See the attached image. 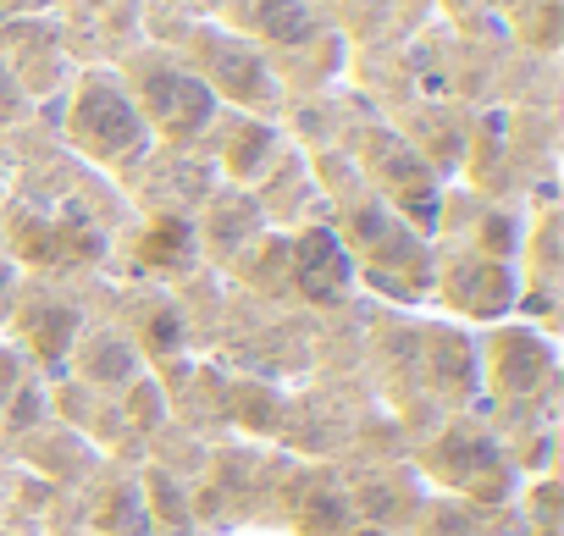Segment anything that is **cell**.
<instances>
[{
  "mask_svg": "<svg viewBox=\"0 0 564 536\" xmlns=\"http://www.w3.org/2000/svg\"><path fill=\"white\" fill-rule=\"evenodd\" d=\"M67 139L100 166H133L150 150V122L111 73H89L67 106Z\"/></svg>",
  "mask_w": 564,
  "mask_h": 536,
  "instance_id": "cell-1",
  "label": "cell"
},
{
  "mask_svg": "<svg viewBox=\"0 0 564 536\" xmlns=\"http://www.w3.org/2000/svg\"><path fill=\"white\" fill-rule=\"evenodd\" d=\"M194 62H199V84L221 100H238V106H271L276 100V84H271V67L265 56L238 40V34H221V29H199L194 34Z\"/></svg>",
  "mask_w": 564,
  "mask_h": 536,
  "instance_id": "cell-2",
  "label": "cell"
},
{
  "mask_svg": "<svg viewBox=\"0 0 564 536\" xmlns=\"http://www.w3.org/2000/svg\"><path fill=\"white\" fill-rule=\"evenodd\" d=\"M133 100H139L150 133H166L177 144L194 139V133H205L210 117H216V95L194 73H183V67H144Z\"/></svg>",
  "mask_w": 564,
  "mask_h": 536,
  "instance_id": "cell-3",
  "label": "cell"
},
{
  "mask_svg": "<svg viewBox=\"0 0 564 536\" xmlns=\"http://www.w3.org/2000/svg\"><path fill=\"white\" fill-rule=\"evenodd\" d=\"M294 288L311 305H338L349 294V249L333 227H311L294 243Z\"/></svg>",
  "mask_w": 564,
  "mask_h": 536,
  "instance_id": "cell-4",
  "label": "cell"
},
{
  "mask_svg": "<svg viewBox=\"0 0 564 536\" xmlns=\"http://www.w3.org/2000/svg\"><path fill=\"white\" fill-rule=\"evenodd\" d=\"M432 464L454 486H470L476 492V481H487V492H503V459H498V448L481 431H448L443 448L432 453Z\"/></svg>",
  "mask_w": 564,
  "mask_h": 536,
  "instance_id": "cell-5",
  "label": "cell"
},
{
  "mask_svg": "<svg viewBox=\"0 0 564 536\" xmlns=\"http://www.w3.org/2000/svg\"><path fill=\"white\" fill-rule=\"evenodd\" d=\"M443 294H448V305H459L470 316H498L514 299V272L503 260H465L459 272H448Z\"/></svg>",
  "mask_w": 564,
  "mask_h": 536,
  "instance_id": "cell-6",
  "label": "cell"
},
{
  "mask_svg": "<svg viewBox=\"0 0 564 536\" xmlns=\"http://www.w3.org/2000/svg\"><path fill=\"white\" fill-rule=\"evenodd\" d=\"M249 29L271 45H311L322 23L311 0H249Z\"/></svg>",
  "mask_w": 564,
  "mask_h": 536,
  "instance_id": "cell-7",
  "label": "cell"
},
{
  "mask_svg": "<svg viewBox=\"0 0 564 536\" xmlns=\"http://www.w3.org/2000/svg\"><path fill=\"white\" fill-rule=\"evenodd\" d=\"M78 338V310L73 305H56V299H40L23 310V343L40 349L45 365H62V354L73 349Z\"/></svg>",
  "mask_w": 564,
  "mask_h": 536,
  "instance_id": "cell-8",
  "label": "cell"
},
{
  "mask_svg": "<svg viewBox=\"0 0 564 536\" xmlns=\"http://www.w3.org/2000/svg\"><path fill=\"white\" fill-rule=\"evenodd\" d=\"M426 371L448 398H465L476 387V349L459 332H432L426 338Z\"/></svg>",
  "mask_w": 564,
  "mask_h": 536,
  "instance_id": "cell-9",
  "label": "cell"
},
{
  "mask_svg": "<svg viewBox=\"0 0 564 536\" xmlns=\"http://www.w3.org/2000/svg\"><path fill=\"white\" fill-rule=\"evenodd\" d=\"M553 371V354L531 338V332H509L503 343H498V382L514 393H531V382H542Z\"/></svg>",
  "mask_w": 564,
  "mask_h": 536,
  "instance_id": "cell-10",
  "label": "cell"
},
{
  "mask_svg": "<svg viewBox=\"0 0 564 536\" xmlns=\"http://www.w3.org/2000/svg\"><path fill=\"white\" fill-rule=\"evenodd\" d=\"M300 525L311 536H349L355 530V508L338 486H305L300 497Z\"/></svg>",
  "mask_w": 564,
  "mask_h": 536,
  "instance_id": "cell-11",
  "label": "cell"
},
{
  "mask_svg": "<svg viewBox=\"0 0 564 536\" xmlns=\"http://www.w3.org/2000/svg\"><path fill=\"white\" fill-rule=\"evenodd\" d=\"M194 227L183 221V216H161L155 227H150V238H144V260L150 265H172V272H183V265L194 260Z\"/></svg>",
  "mask_w": 564,
  "mask_h": 536,
  "instance_id": "cell-12",
  "label": "cell"
},
{
  "mask_svg": "<svg viewBox=\"0 0 564 536\" xmlns=\"http://www.w3.org/2000/svg\"><path fill=\"white\" fill-rule=\"evenodd\" d=\"M271 128L265 122H238V133H232V144H227V172L232 177H254L265 161H271Z\"/></svg>",
  "mask_w": 564,
  "mask_h": 536,
  "instance_id": "cell-13",
  "label": "cell"
},
{
  "mask_svg": "<svg viewBox=\"0 0 564 536\" xmlns=\"http://www.w3.org/2000/svg\"><path fill=\"white\" fill-rule=\"evenodd\" d=\"M84 376H95V382H106V387H122V382L133 376V354H128V343L111 338V332H100V338L84 349Z\"/></svg>",
  "mask_w": 564,
  "mask_h": 536,
  "instance_id": "cell-14",
  "label": "cell"
},
{
  "mask_svg": "<svg viewBox=\"0 0 564 536\" xmlns=\"http://www.w3.org/2000/svg\"><path fill=\"white\" fill-rule=\"evenodd\" d=\"M210 210H216V216L205 221V232H210V243H216V249H238V238H243V232H254V221H260L249 199H216Z\"/></svg>",
  "mask_w": 564,
  "mask_h": 536,
  "instance_id": "cell-15",
  "label": "cell"
},
{
  "mask_svg": "<svg viewBox=\"0 0 564 536\" xmlns=\"http://www.w3.org/2000/svg\"><path fill=\"white\" fill-rule=\"evenodd\" d=\"M18 111V84H12V73L7 67H0V122H7Z\"/></svg>",
  "mask_w": 564,
  "mask_h": 536,
  "instance_id": "cell-16",
  "label": "cell"
},
{
  "mask_svg": "<svg viewBox=\"0 0 564 536\" xmlns=\"http://www.w3.org/2000/svg\"><path fill=\"white\" fill-rule=\"evenodd\" d=\"M7 305H12V265H0V316H7Z\"/></svg>",
  "mask_w": 564,
  "mask_h": 536,
  "instance_id": "cell-17",
  "label": "cell"
},
{
  "mask_svg": "<svg viewBox=\"0 0 564 536\" xmlns=\"http://www.w3.org/2000/svg\"><path fill=\"white\" fill-rule=\"evenodd\" d=\"M349 536H382V530H349Z\"/></svg>",
  "mask_w": 564,
  "mask_h": 536,
  "instance_id": "cell-18",
  "label": "cell"
}]
</instances>
